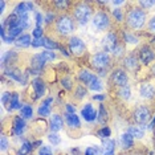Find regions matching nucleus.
<instances>
[{"instance_id": "obj_1", "label": "nucleus", "mask_w": 155, "mask_h": 155, "mask_svg": "<svg viewBox=\"0 0 155 155\" xmlns=\"http://www.w3.org/2000/svg\"><path fill=\"white\" fill-rule=\"evenodd\" d=\"M144 20H146V15L140 9H133L127 15V23L134 29H138V28L142 27L144 24Z\"/></svg>"}, {"instance_id": "obj_2", "label": "nucleus", "mask_w": 155, "mask_h": 155, "mask_svg": "<svg viewBox=\"0 0 155 155\" xmlns=\"http://www.w3.org/2000/svg\"><path fill=\"white\" fill-rule=\"evenodd\" d=\"M90 15H91V9L90 7L87 4H84V3H81L76 7L74 9V17L77 20H78L80 24H86L87 20L90 19Z\"/></svg>"}, {"instance_id": "obj_3", "label": "nucleus", "mask_w": 155, "mask_h": 155, "mask_svg": "<svg viewBox=\"0 0 155 155\" xmlns=\"http://www.w3.org/2000/svg\"><path fill=\"white\" fill-rule=\"evenodd\" d=\"M3 104H5L7 109L9 111L13 110V109H20V102H19V94L17 93H4L3 94V98H2Z\"/></svg>"}, {"instance_id": "obj_4", "label": "nucleus", "mask_w": 155, "mask_h": 155, "mask_svg": "<svg viewBox=\"0 0 155 155\" xmlns=\"http://www.w3.org/2000/svg\"><path fill=\"white\" fill-rule=\"evenodd\" d=\"M57 31L61 35H69L73 31V21L68 16H62L57 21Z\"/></svg>"}, {"instance_id": "obj_5", "label": "nucleus", "mask_w": 155, "mask_h": 155, "mask_svg": "<svg viewBox=\"0 0 155 155\" xmlns=\"http://www.w3.org/2000/svg\"><path fill=\"white\" fill-rule=\"evenodd\" d=\"M109 61H110L109 56L105 53V52H101V53H97L93 58H91V65H93L96 69L101 70V69H105L109 65Z\"/></svg>"}, {"instance_id": "obj_6", "label": "nucleus", "mask_w": 155, "mask_h": 155, "mask_svg": "<svg viewBox=\"0 0 155 155\" xmlns=\"http://www.w3.org/2000/svg\"><path fill=\"white\" fill-rule=\"evenodd\" d=\"M134 119L137 123H140V125L147 123L150 119V110L147 107H138L134 113Z\"/></svg>"}, {"instance_id": "obj_7", "label": "nucleus", "mask_w": 155, "mask_h": 155, "mask_svg": "<svg viewBox=\"0 0 155 155\" xmlns=\"http://www.w3.org/2000/svg\"><path fill=\"white\" fill-rule=\"evenodd\" d=\"M93 25L97 28V29H106V28L109 27V17L107 15H105V13H97V15H94L93 17Z\"/></svg>"}, {"instance_id": "obj_8", "label": "nucleus", "mask_w": 155, "mask_h": 155, "mask_svg": "<svg viewBox=\"0 0 155 155\" xmlns=\"http://www.w3.org/2000/svg\"><path fill=\"white\" fill-rule=\"evenodd\" d=\"M69 49L72 53L74 54H81L85 49V45H84V41L78 37H72L69 40Z\"/></svg>"}, {"instance_id": "obj_9", "label": "nucleus", "mask_w": 155, "mask_h": 155, "mask_svg": "<svg viewBox=\"0 0 155 155\" xmlns=\"http://www.w3.org/2000/svg\"><path fill=\"white\" fill-rule=\"evenodd\" d=\"M81 115H82L84 119L87 122H91V121H94V119H97V111L94 110V107L91 106L90 104H86L85 106L82 107Z\"/></svg>"}, {"instance_id": "obj_10", "label": "nucleus", "mask_w": 155, "mask_h": 155, "mask_svg": "<svg viewBox=\"0 0 155 155\" xmlns=\"http://www.w3.org/2000/svg\"><path fill=\"white\" fill-rule=\"evenodd\" d=\"M104 48L106 49V52H114L115 48H117V37L114 36L113 33H109L106 37L104 38Z\"/></svg>"}, {"instance_id": "obj_11", "label": "nucleus", "mask_w": 155, "mask_h": 155, "mask_svg": "<svg viewBox=\"0 0 155 155\" xmlns=\"http://www.w3.org/2000/svg\"><path fill=\"white\" fill-rule=\"evenodd\" d=\"M113 81H114L115 85H118L121 87L126 86V84H127V76H126V73L123 70H115L113 73Z\"/></svg>"}, {"instance_id": "obj_12", "label": "nucleus", "mask_w": 155, "mask_h": 155, "mask_svg": "<svg viewBox=\"0 0 155 155\" xmlns=\"http://www.w3.org/2000/svg\"><path fill=\"white\" fill-rule=\"evenodd\" d=\"M32 8H33L32 3H21V4H19L15 8V15H17V16H25V15H28V12H29Z\"/></svg>"}, {"instance_id": "obj_13", "label": "nucleus", "mask_w": 155, "mask_h": 155, "mask_svg": "<svg viewBox=\"0 0 155 155\" xmlns=\"http://www.w3.org/2000/svg\"><path fill=\"white\" fill-rule=\"evenodd\" d=\"M80 80L82 81L84 84H87V85H91V84L94 82V81H97L98 78L96 77V74H93V73H90L89 70H82V72H80Z\"/></svg>"}, {"instance_id": "obj_14", "label": "nucleus", "mask_w": 155, "mask_h": 155, "mask_svg": "<svg viewBox=\"0 0 155 155\" xmlns=\"http://www.w3.org/2000/svg\"><path fill=\"white\" fill-rule=\"evenodd\" d=\"M139 58H140V61H142L143 64H149V62H151L154 60V53L151 52V49L143 48L142 51H140V53H139Z\"/></svg>"}, {"instance_id": "obj_15", "label": "nucleus", "mask_w": 155, "mask_h": 155, "mask_svg": "<svg viewBox=\"0 0 155 155\" xmlns=\"http://www.w3.org/2000/svg\"><path fill=\"white\" fill-rule=\"evenodd\" d=\"M32 86L35 89V93H36V97H41L44 94V90H45V85L43 82V80L40 78H36L32 81Z\"/></svg>"}, {"instance_id": "obj_16", "label": "nucleus", "mask_w": 155, "mask_h": 155, "mask_svg": "<svg viewBox=\"0 0 155 155\" xmlns=\"http://www.w3.org/2000/svg\"><path fill=\"white\" fill-rule=\"evenodd\" d=\"M62 118L60 117V115L57 114H54V115H52V119H51V130L52 131H54V133H57L60 129L62 127Z\"/></svg>"}, {"instance_id": "obj_17", "label": "nucleus", "mask_w": 155, "mask_h": 155, "mask_svg": "<svg viewBox=\"0 0 155 155\" xmlns=\"http://www.w3.org/2000/svg\"><path fill=\"white\" fill-rule=\"evenodd\" d=\"M154 94H155V90L150 84H143V85L140 86V96L143 98H151Z\"/></svg>"}, {"instance_id": "obj_18", "label": "nucleus", "mask_w": 155, "mask_h": 155, "mask_svg": "<svg viewBox=\"0 0 155 155\" xmlns=\"http://www.w3.org/2000/svg\"><path fill=\"white\" fill-rule=\"evenodd\" d=\"M24 129H25V123H24V121L20 117H16L13 119V131H15V134H17V135L23 134Z\"/></svg>"}, {"instance_id": "obj_19", "label": "nucleus", "mask_w": 155, "mask_h": 155, "mask_svg": "<svg viewBox=\"0 0 155 155\" xmlns=\"http://www.w3.org/2000/svg\"><path fill=\"white\" fill-rule=\"evenodd\" d=\"M16 45L17 47H20V48H27V47H29V45H32L31 36H28V35H23V36H20L16 40Z\"/></svg>"}, {"instance_id": "obj_20", "label": "nucleus", "mask_w": 155, "mask_h": 155, "mask_svg": "<svg viewBox=\"0 0 155 155\" xmlns=\"http://www.w3.org/2000/svg\"><path fill=\"white\" fill-rule=\"evenodd\" d=\"M121 143H122V147H123V149H130V147H133V143H134L133 137L130 135L129 133L122 134V137H121Z\"/></svg>"}, {"instance_id": "obj_21", "label": "nucleus", "mask_w": 155, "mask_h": 155, "mask_svg": "<svg viewBox=\"0 0 155 155\" xmlns=\"http://www.w3.org/2000/svg\"><path fill=\"white\" fill-rule=\"evenodd\" d=\"M49 104H52V98H48V100H45L43 102V105L38 107V114L43 115V117H47V115H49V113H51Z\"/></svg>"}, {"instance_id": "obj_22", "label": "nucleus", "mask_w": 155, "mask_h": 155, "mask_svg": "<svg viewBox=\"0 0 155 155\" xmlns=\"http://www.w3.org/2000/svg\"><path fill=\"white\" fill-rule=\"evenodd\" d=\"M127 133L133 137V138H143V135H144L143 129H140L139 126H130Z\"/></svg>"}, {"instance_id": "obj_23", "label": "nucleus", "mask_w": 155, "mask_h": 155, "mask_svg": "<svg viewBox=\"0 0 155 155\" xmlns=\"http://www.w3.org/2000/svg\"><path fill=\"white\" fill-rule=\"evenodd\" d=\"M7 76L11 77V78H13L20 84H25V78H24V76L19 72V70H8V72H7Z\"/></svg>"}, {"instance_id": "obj_24", "label": "nucleus", "mask_w": 155, "mask_h": 155, "mask_svg": "<svg viewBox=\"0 0 155 155\" xmlns=\"http://www.w3.org/2000/svg\"><path fill=\"white\" fill-rule=\"evenodd\" d=\"M45 64V62L41 60L40 57V54H37V56H35L33 60H32V69H33V72H35V74H37V72L40 70L41 68H43V65Z\"/></svg>"}, {"instance_id": "obj_25", "label": "nucleus", "mask_w": 155, "mask_h": 155, "mask_svg": "<svg viewBox=\"0 0 155 155\" xmlns=\"http://www.w3.org/2000/svg\"><path fill=\"white\" fill-rule=\"evenodd\" d=\"M115 142L111 139H104V154H114Z\"/></svg>"}, {"instance_id": "obj_26", "label": "nucleus", "mask_w": 155, "mask_h": 155, "mask_svg": "<svg viewBox=\"0 0 155 155\" xmlns=\"http://www.w3.org/2000/svg\"><path fill=\"white\" fill-rule=\"evenodd\" d=\"M66 122H68V125L70 127H78L80 126V119L77 117L76 114H66Z\"/></svg>"}, {"instance_id": "obj_27", "label": "nucleus", "mask_w": 155, "mask_h": 155, "mask_svg": "<svg viewBox=\"0 0 155 155\" xmlns=\"http://www.w3.org/2000/svg\"><path fill=\"white\" fill-rule=\"evenodd\" d=\"M20 113H21L23 118H31L33 111H32V107H31L29 105H24V106H21V109H20Z\"/></svg>"}, {"instance_id": "obj_28", "label": "nucleus", "mask_w": 155, "mask_h": 155, "mask_svg": "<svg viewBox=\"0 0 155 155\" xmlns=\"http://www.w3.org/2000/svg\"><path fill=\"white\" fill-rule=\"evenodd\" d=\"M40 57H41V60H43L44 62H48V61H52V60H54L56 58V54L52 51H45V52H43V53L40 54Z\"/></svg>"}, {"instance_id": "obj_29", "label": "nucleus", "mask_w": 155, "mask_h": 155, "mask_svg": "<svg viewBox=\"0 0 155 155\" xmlns=\"http://www.w3.org/2000/svg\"><path fill=\"white\" fill-rule=\"evenodd\" d=\"M31 150H32V144L28 143V142H25V143H23V146H21V147H20L19 154H20V155H28V154L31 153Z\"/></svg>"}, {"instance_id": "obj_30", "label": "nucleus", "mask_w": 155, "mask_h": 155, "mask_svg": "<svg viewBox=\"0 0 155 155\" xmlns=\"http://www.w3.org/2000/svg\"><path fill=\"white\" fill-rule=\"evenodd\" d=\"M21 31H23V27H21V25L15 27V28H11V29H8V36L12 37V38H15L17 35L21 33Z\"/></svg>"}, {"instance_id": "obj_31", "label": "nucleus", "mask_w": 155, "mask_h": 155, "mask_svg": "<svg viewBox=\"0 0 155 155\" xmlns=\"http://www.w3.org/2000/svg\"><path fill=\"white\" fill-rule=\"evenodd\" d=\"M118 94L123 98V100H129V98H130V89L127 86H122L121 89H119Z\"/></svg>"}, {"instance_id": "obj_32", "label": "nucleus", "mask_w": 155, "mask_h": 155, "mask_svg": "<svg viewBox=\"0 0 155 155\" xmlns=\"http://www.w3.org/2000/svg\"><path fill=\"white\" fill-rule=\"evenodd\" d=\"M106 118H107V111H106V109L101 105L100 106V114H98V121H100L101 123H104L105 121H106Z\"/></svg>"}, {"instance_id": "obj_33", "label": "nucleus", "mask_w": 155, "mask_h": 155, "mask_svg": "<svg viewBox=\"0 0 155 155\" xmlns=\"http://www.w3.org/2000/svg\"><path fill=\"white\" fill-rule=\"evenodd\" d=\"M125 64H126V66L127 68H130V69H134L137 66V58L135 57H127L125 60Z\"/></svg>"}, {"instance_id": "obj_34", "label": "nucleus", "mask_w": 155, "mask_h": 155, "mask_svg": "<svg viewBox=\"0 0 155 155\" xmlns=\"http://www.w3.org/2000/svg\"><path fill=\"white\" fill-rule=\"evenodd\" d=\"M98 137H100V138H104V139H107L109 137H110V129L109 127L101 129L100 131H98Z\"/></svg>"}, {"instance_id": "obj_35", "label": "nucleus", "mask_w": 155, "mask_h": 155, "mask_svg": "<svg viewBox=\"0 0 155 155\" xmlns=\"http://www.w3.org/2000/svg\"><path fill=\"white\" fill-rule=\"evenodd\" d=\"M44 47L45 48H48V49H56V48H58V45L54 43V41H52V40H49V38H45L44 40Z\"/></svg>"}, {"instance_id": "obj_36", "label": "nucleus", "mask_w": 155, "mask_h": 155, "mask_svg": "<svg viewBox=\"0 0 155 155\" xmlns=\"http://www.w3.org/2000/svg\"><path fill=\"white\" fill-rule=\"evenodd\" d=\"M89 87H90V90L97 91V90H101V89H102V84H101V81H100V80H97V81H94V82L91 84Z\"/></svg>"}, {"instance_id": "obj_37", "label": "nucleus", "mask_w": 155, "mask_h": 155, "mask_svg": "<svg viewBox=\"0 0 155 155\" xmlns=\"http://www.w3.org/2000/svg\"><path fill=\"white\" fill-rule=\"evenodd\" d=\"M48 139H49V142H51L52 144H58V143H60V140H61L57 134H51Z\"/></svg>"}, {"instance_id": "obj_38", "label": "nucleus", "mask_w": 155, "mask_h": 155, "mask_svg": "<svg viewBox=\"0 0 155 155\" xmlns=\"http://www.w3.org/2000/svg\"><path fill=\"white\" fill-rule=\"evenodd\" d=\"M76 96H77V98L85 97V96H86V90L84 89L82 86H78V87H77V91H76Z\"/></svg>"}, {"instance_id": "obj_39", "label": "nucleus", "mask_w": 155, "mask_h": 155, "mask_svg": "<svg viewBox=\"0 0 155 155\" xmlns=\"http://www.w3.org/2000/svg\"><path fill=\"white\" fill-rule=\"evenodd\" d=\"M85 155H98V147H87L85 150Z\"/></svg>"}, {"instance_id": "obj_40", "label": "nucleus", "mask_w": 155, "mask_h": 155, "mask_svg": "<svg viewBox=\"0 0 155 155\" xmlns=\"http://www.w3.org/2000/svg\"><path fill=\"white\" fill-rule=\"evenodd\" d=\"M125 38H126V41H129V43H131V44H137V43H138V38L134 37L133 35L125 33Z\"/></svg>"}, {"instance_id": "obj_41", "label": "nucleus", "mask_w": 155, "mask_h": 155, "mask_svg": "<svg viewBox=\"0 0 155 155\" xmlns=\"http://www.w3.org/2000/svg\"><path fill=\"white\" fill-rule=\"evenodd\" d=\"M33 37L35 38H41L43 37V29L41 28H38V27H36L33 29Z\"/></svg>"}, {"instance_id": "obj_42", "label": "nucleus", "mask_w": 155, "mask_h": 155, "mask_svg": "<svg viewBox=\"0 0 155 155\" xmlns=\"http://www.w3.org/2000/svg\"><path fill=\"white\" fill-rule=\"evenodd\" d=\"M40 155H53L51 147H41L40 149Z\"/></svg>"}, {"instance_id": "obj_43", "label": "nucleus", "mask_w": 155, "mask_h": 155, "mask_svg": "<svg viewBox=\"0 0 155 155\" xmlns=\"http://www.w3.org/2000/svg\"><path fill=\"white\" fill-rule=\"evenodd\" d=\"M44 40H45V38L44 37H41V38H36V40H33L32 41V45H33V47H41V45H43V47H44Z\"/></svg>"}, {"instance_id": "obj_44", "label": "nucleus", "mask_w": 155, "mask_h": 155, "mask_svg": "<svg viewBox=\"0 0 155 155\" xmlns=\"http://www.w3.org/2000/svg\"><path fill=\"white\" fill-rule=\"evenodd\" d=\"M113 15H114V17L118 20V21H122V13H121V9H114V11H113Z\"/></svg>"}, {"instance_id": "obj_45", "label": "nucleus", "mask_w": 155, "mask_h": 155, "mask_svg": "<svg viewBox=\"0 0 155 155\" xmlns=\"http://www.w3.org/2000/svg\"><path fill=\"white\" fill-rule=\"evenodd\" d=\"M8 149V142H7V138L4 135H2V151H5Z\"/></svg>"}, {"instance_id": "obj_46", "label": "nucleus", "mask_w": 155, "mask_h": 155, "mask_svg": "<svg viewBox=\"0 0 155 155\" xmlns=\"http://www.w3.org/2000/svg\"><path fill=\"white\" fill-rule=\"evenodd\" d=\"M41 23H43V16H41L40 13H36V24H37V27H38V28H40Z\"/></svg>"}, {"instance_id": "obj_47", "label": "nucleus", "mask_w": 155, "mask_h": 155, "mask_svg": "<svg viewBox=\"0 0 155 155\" xmlns=\"http://www.w3.org/2000/svg\"><path fill=\"white\" fill-rule=\"evenodd\" d=\"M149 25H150V31H151V32L155 33V17H153V19L150 20V24H149Z\"/></svg>"}, {"instance_id": "obj_48", "label": "nucleus", "mask_w": 155, "mask_h": 155, "mask_svg": "<svg viewBox=\"0 0 155 155\" xmlns=\"http://www.w3.org/2000/svg\"><path fill=\"white\" fill-rule=\"evenodd\" d=\"M54 4H56V5H57V7H58V8H65V7H66V5H68V2H56V3H54Z\"/></svg>"}, {"instance_id": "obj_49", "label": "nucleus", "mask_w": 155, "mask_h": 155, "mask_svg": "<svg viewBox=\"0 0 155 155\" xmlns=\"http://www.w3.org/2000/svg\"><path fill=\"white\" fill-rule=\"evenodd\" d=\"M140 5H143V7H153V5H155V2H140Z\"/></svg>"}, {"instance_id": "obj_50", "label": "nucleus", "mask_w": 155, "mask_h": 155, "mask_svg": "<svg viewBox=\"0 0 155 155\" xmlns=\"http://www.w3.org/2000/svg\"><path fill=\"white\" fill-rule=\"evenodd\" d=\"M61 82H62V85H64V86L66 87V89H70V87H72V85H70V81H69V80H66V78H65V80H62Z\"/></svg>"}, {"instance_id": "obj_51", "label": "nucleus", "mask_w": 155, "mask_h": 155, "mask_svg": "<svg viewBox=\"0 0 155 155\" xmlns=\"http://www.w3.org/2000/svg\"><path fill=\"white\" fill-rule=\"evenodd\" d=\"M66 110H68L69 114H74L76 109H74V106H72V105H66Z\"/></svg>"}, {"instance_id": "obj_52", "label": "nucleus", "mask_w": 155, "mask_h": 155, "mask_svg": "<svg viewBox=\"0 0 155 155\" xmlns=\"http://www.w3.org/2000/svg\"><path fill=\"white\" fill-rule=\"evenodd\" d=\"M93 98L97 101H102V100H105V94H102V96H94Z\"/></svg>"}, {"instance_id": "obj_53", "label": "nucleus", "mask_w": 155, "mask_h": 155, "mask_svg": "<svg viewBox=\"0 0 155 155\" xmlns=\"http://www.w3.org/2000/svg\"><path fill=\"white\" fill-rule=\"evenodd\" d=\"M52 19H53V13H48V16H47V23H51Z\"/></svg>"}, {"instance_id": "obj_54", "label": "nucleus", "mask_w": 155, "mask_h": 155, "mask_svg": "<svg viewBox=\"0 0 155 155\" xmlns=\"http://www.w3.org/2000/svg\"><path fill=\"white\" fill-rule=\"evenodd\" d=\"M0 7H2L0 12H3V11H4V8H5V2H0Z\"/></svg>"}, {"instance_id": "obj_55", "label": "nucleus", "mask_w": 155, "mask_h": 155, "mask_svg": "<svg viewBox=\"0 0 155 155\" xmlns=\"http://www.w3.org/2000/svg\"><path fill=\"white\" fill-rule=\"evenodd\" d=\"M154 125H155V118H154V121L150 123V126H149V129H153L154 127Z\"/></svg>"}, {"instance_id": "obj_56", "label": "nucleus", "mask_w": 155, "mask_h": 155, "mask_svg": "<svg viewBox=\"0 0 155 155\" xmlns=\"http://www.w3.org/2000/svg\"><path fill=\"white\" fill-rule=\"evenodd\" d=\"M113 4H114V5H119V4H122V2H113Z\"/></svg>"}, {"instance_id": "obj_57", "label": "nucleus", "mask_w": 155, "mask_h": 155, "mask_svg": "<svg viewBox=\"0 0 155 155\" xmlns=\"http://www.w3.org/2000/svg\"><path fill=\"white\" fill-rule=\"evenodd\" d=\"M153 73H154V76H155V65L153 66Z\"/></svg>"}]
</instances>
